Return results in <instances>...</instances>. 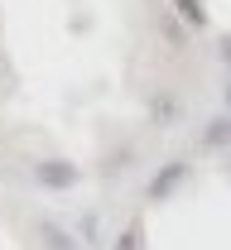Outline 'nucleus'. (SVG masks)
I'll use <instances>...</instances> for the list:
<instances>
[{
  "instance_id": "1",
  "label": "nucleus",
  "mask_w": 231,
  "mask_h": 250,
  "mask_svg": "<svg viewBox=\"0 0 231 250\" xmlns=\"http://www.w3.org/2000/svg\"><path fill=\"white\" fill-rule=\"evenodd\" d=\"M183 173H188V164H183V159H178V164H168L164 173H159V178L149 183V197H164V192H168V188H173V183H178Z\"/></svg>"
},
{
  "instance_id": "2",
  "label": "nucleus",
  "mask_w": 231,
  "mask_h": 250,
  "mask_svg": "<svg viewBox=\"0 0 231 250\" xmlns=\"http://www.w3.org/2000/svg\"><path fill=\"white\" fill-rule=\"evenodd\" d=\"M39 178H43V183H72L77 173H72L67 164H39Z\"/></svg>"
},
{
  "instance_id": "3",
  "label": "nucleus",
  "mask_w": 231,
  "mask_h": 250,
  "mask_svg": "<svg viewBox=\"0 0 231 250\" xmlns=\"http://www.w3.org/2000/svg\"><path fill=\"white\" fill-rule=\"evenodd\" d=\"M202 145H212V149H217V145H231V121H212L207 135H202Z\"/></svg>"
},
{
  "instance_id": "4",
  "label": "nucleus",
  "mask_w": 231,
  "mask_h": 250,
  "mask_svg": "<svg viewBox=\"0 0 231 250\" xmlns=\"http://www.w3.org/2000/svg\"><path fill=\"white\" fill-rule=\"evenodd\" d=\"M178 10H183V20H193V24H202L207 15L198 10V0H178Z\"/></svg>"
},
{
  "instance_id": "5",
  "label": "nucleus",
  "mask_w": 231,
  "mask_h": 250,
  "mask_svg": "<svg viewBox=\"0 0 231 250\" xmlns=\"http://www.w3.org/2000/svg\"><path fill=\"white\" fill-rule=\"evenodd\" d=\"M116 250H140V226H130V231L121 236V246H116Z\"/></svg>"
},
{
  "instance_id": "6",
  "label": "nucleus",
  "mask_w": 231,
  "mask_h": 250,
  "mask_svg": "<svg viewBox=\"0 0 231 250\" xmlns=\"http://www.w3.org/2000/svg\"><path fill=\"white\" fill-rule=\"evenodd\" d=\"M222 58H227V62H231V39H227V43H222Z\"/></svg>"
},
{
  "instance_id": "7",
  "label": "nucleus",
  "mask_w": 231,
  "mask_h": 250,
  "mask_svg": "<svg viewBox=\"0 0 231 250\" xmlns=\"http://www.w3.org/2000/svg\"><path fill=\"white\" fill-rule=\"evenodd\" d=\"M227 101H231V87H227Z\"/></svg>"
}]
</instances>
